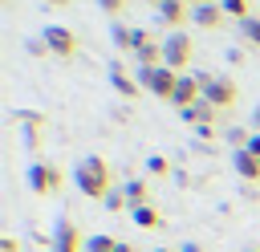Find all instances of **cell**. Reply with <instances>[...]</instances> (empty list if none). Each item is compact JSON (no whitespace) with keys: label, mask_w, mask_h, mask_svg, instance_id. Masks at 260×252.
I'll list each match as a JSON object with an SVG mask.
<instances>
[{"label":"cell","mask_w":260,"mask_h":252,"mask_svg":"<svg viewBox=\"0 0 260 252\" xmlns=\"http://www.w3.org/2000/svg\"><path fill=\"white\" fill-rule=\"evenodd\" d=\"M73 183H77L81 195H89V199H106V195L114 191V171H110L106 159L85 154V159L77 163V171H73Z\"/></svg>","instance_id":"obj_1"},{"label":"cell","mask_w":260,"mask_h":252,"mask_svg":"<svg viewBox=\"0 0 260 252\" xmlns=\"http://www.w3.org/2000/svg\"><path fill=\"white\" fill-rule=\"evenodd\" d=\"M162 53H167V61H162V65H171L175 73H183V69L195 61V41H191V33H187V28L167 33V37H162Z\"/></svg>","instance_id":"obj_2"},{"label":"cell","mask_w":260,"mask_h":252,"mask_svg":"<svg viewBox=\"0 0 260 252\" xmlns=\"http://www.w3.org/2000/svg\"><path fill=\"white\" fill-rule=\"evenodd\" d=\"M138 85L146 89V93H154V98H175V85H179V73L171 69V65H158V69H138Z\"/></svg>","instance_id":"obj_3"},{"label":"cell","mask_w":260,"mask_h":252,"mask_svg":"<svg viewBox=\"0 0 260 252\" xmlns=\"http://www.w3.org/2000/svg\"><path fill=\"white\" fill-rule=\"evenodd\" d=\"M203 98H207L215 110H232V106L240 102V85H236L232 77H223V73H207V81H203Z\"/></svg>","instance_id":"obj_4"},{"label":"cell","mask_w":260,"mask_h":252,"mask_svg":"<svg viewBox=\"0 0 260 252\" xmlns=\"http://www.w3.org/2000/svg\"><path fill=\"white\" fill-rule=\"evenodd\" d=\"M41 37H45V45H49L53 57H61V61L77 57V33H73V28H65V24H45Z\"/></svg>","instance_id":"obj_5"},{"label":"cell","mask_w":260,"mask_h":252,"mask_svg":"<svg viewBox=\"0 0 260 252\" xmlns=\"http://www.w3.org/2000/svg\"><path fill=\"white\" fill-rule=\"evenodd\" d=\"M203 81H207V73H179V85H175V106H179V114L183 110H191L199 98H203Z\"/></svg>","instance_id":"obj_6"},{"label":"cell","mask_w":260,"mask_h":252,"mask_svg":"<svg viewBox=\"0 0 260 252\" xmlns=\"http://www.w3.org/2000/svg\"><path fill=\"white\" fill-rule=\"evenodd\" d=\"M85 248V240H81V228L77 224H69L65 215L57 219V228H53V236H49V252H81Z\"/></svg>","instance_id":"obj_7"},{"label":"cell","mask_w":260,"mask_h":252,"mask_svg":"<svg viewBox=\"0 0 260 252\" xmlns=\"http://www.w3.org/2000/svg\"><path fill=\"white\" fill-rule=\"evenodd\" d=\"M28 187H32V195H53L61 187V171L53 163H32L28 167Z\"/></svg>","instance_id":"obj_8"},{"label":"cell","mask_w":260,"mask_h":252,"mask_svg":"<svg viewBox=\"0 0 260 252\" xmlns=\"http://www.w3.org/2000/svg\"><path fill=\"white\" fill-rule=\"evenodd\" d=\"M187 20H191V4H187V0H167V4L158 8V24H167V28H175V33H179Z\"/></svg>","instance_id":"obj_9"},{"label":"cell","mask_w":260,"mask_h":252,"mask_svg":"<svg viewBox=\"0 0 260 252\" xmlns=\"http://www.w3.org/2000/svg\"><path fill=\"white\" fill-rule=\"evenodd\" d=\"M191 20H195V28H223L228 24V12L211 0V4H199V8H191Z\"/></svg>","instance_id":"obj_10"},{"label":"cell","mask_w":260,"mask_h":252,"mask_svg":"<svg viewBox=\"0 0 260 252\" xmlns=\"http://www.w3.org/2000/svg\"><path fill=\"white\" fill-rule=\"evenodd\" d=\"M110 85H114L122 98H138V89H142V85H138V77H130L122 61H110Z\"/></svg>","instance_id":"obj_11"},{"label":"cell","mask_w":260,"mask_h":252,"mask_svg":"<svg viewBox=\"0 0 260 252\" xmlns=\"http://www.w3.org/2000/svg\"><path fill=\"white\" fill-rule=\"evenodd\" d=\"M232 167H236V175H240L244 183H260V159H256L252 150H236V154H232Z\"/></svg>","instance_id":"obj_12"},{"label":"cell","mask_w":260,"mask_h":252,"mask_svg":"<svg viewBox=\"0 0 260 252\" xmlns=\"http://www.w3.org/2000/svg\"><path fill=\"white\" fill-rule=\"evenodd\" d=\"M130 224H138L142 232H154V228H162V211H158L154 203H142V207H130Z\"/></svg>","instance_id":"obj_13"},{"label":"cell","mask_w":260,"mask_h":252,"mask_svg":"<svg viewBox=\"0 0 260 252\" xmlns=\"http://www.w3.org/2000/svg\"><path fill=\"white\" fill-rule=\"evenodd\" d=\"M215 114H219V110H215L207 98H199L191 110H183V118H187L191 126H215Z\"/></svg>","instance_id":"obj_14"},{"label":"cell","mask_w":260,"mask_h":252,"mask_svg":"<svg viewBox=\"0 0 260 252\" xmlns=\"http://www.w3.org/2000/svg\"><path fill=\"white\" fill-rule=\"evenodd\" d=\"M16 122H24V130H28V142L37 146V142H41V126H45V114H28V110H16Z\"/></svg>","instance_id":"obj_15"},{"label":"cell","mask_w":260,"mask_h":252,"mask_svg":"<svg viewBox=\"0 0 260 252\" xmlns=\"http://www.w3.org/2000/svg\"><path fill=\"white\" fill-rule=\"evenodd\" d=\"M122 191H126L130 207H142V203H150V187H146V179H130Z\"/></svg>","instance_id":"obj_16"},{"label":"cell","mask_w":260,"mask_h":252,"mask_svg":"<svg viewBox=\"0 0 260 252\" xmlns=\"http://www.w3.org/2000/svg\"><path fill=\"white\" fill-rule=\"evenodd\" d=\"M110 37H114V45H118L122 53H134V28H126V24H110Z\"/></svg>","instance_id":"obj_17"},{"label":"cell","mask_w":260,"mask_h":252,"mask_svg":"<svg viewBox=\"0 0 260 252\" xmlns=\"http://www.w3.org/2000/svg\"><path fill=\"white\" fill-rule=\"evenodd\" d=\"M240 37H244L252 49H260V16H248V20H240Z\"/></svg>","instance_id":"obj_18"},{"label":"cell","mask_w":260,"mask_h":252,"mask_svg":"<svg viewBox=\"0 0 260 252\" xmlns=\"http://www.w3.org/2000/svg\"><path fill=\"white\" fill-rule=\"evenodd\" d=\"M219 8H223L228 16H236V20H248V16H252V4H248V0H219Z\"/></svg>","instance_id":"obj_19"},{"label":"cell","mask_w":260,"mask_h":252,"mask_svg":"<svg viewBox=\"0 0 260 252\" xmlns=\"http://www.w3.org/2000/svg\"><path fill=\"white\" fill-rule=\"evenodd\" d=\"M85 252H118V240L114 236H93V240H85Z\"/></svg>","instance_id":"obj_20"},{"label":"cell","mask_w":260,"mask_h":252,"mask_svg":"<svg viewBox=\"0 0 260 252\" xmlns=\"http://www.w3.org/2000/svg\"><path fill=\"white\" fill-rule=\"evenodd\" d=\"M102 203H106L110 211H122V207H130V199H126V191H110V195H106Z\"/></svg>","instance_id":"obj_21"},{"label":"cell","mask_w":260,"mask_h":252,"mask_svg":"<svg viewBox=\"0 0 260 252\" xmlns=\"http://www.w3.org/2000/svg\"><path fill=\"white\" fill-rule=\"evenodd\" d=\"M146 171H150V175H171V159H162V154H154V159L146 163Z\"/></svg>","instance_id":"obj_22"},{"label":"cell","mask_w":260,"mask_h":252,"mask_svg":"<svg viewBox=\"0 0 260 252\" xmlns=\"http://www.w3.org/2000/svg\"><path fill=\"white\" fill-rule=\"evenodd\" d=\"M98 8H102L106 16H118V12L126 8V0H98Z\"/></svg>","instance_id":"obj_23"},{"label":"cell","mask_w":260,"mask_h":252,"mask_svg":"<svg viewBox=\"0 0 260 252\" xmlns=\"http://www.w3.org/2000/svg\"><path fill=\"white\" fill-rule=\"evenodd\" d=\"M28 53H32V57H49V45H45V37L28 41Z\"/></svg>","instance_id":"obj_24"},{"label":"cell","mask_w":260,"mask_h":252,"mask_svg":"<svg viewBox=\"0 0 260 252\" xmlns=\"http://www.w3.org/2000/svg\"><path fill=\"white\" fill-rule=\"evenodd\" d=\"M16 248H20L16 236H4V240H0V252H16Z\"/></svg>","instance_id":"obj_25"},{"label":"cell","mask_w":260,"mask_h":252,"mask_svg":"<svg viewBox=\"0 0 260 252\" xmlns=\"http://www.w3.org/2000/svg\"><path fill=\"white\" fill-rule=\"evenodd\" d=\"M195 134H199V138L207 142V138H215V126H195Z\"/></svg>","instance_id":"obj_26"},{"label":"cell","mask_w":260,"mask_h":252,"mask_svg":"<svg viewBox=\"0 0 260 252\" xmlns=\"http://www.w3.org/2000/svg\"><path fill=\"white\" fill-rule=\"evenodd\" d=\"M244 150H252V154H256V159H260V134H256V130H252V142H248V146H244Z\"/></svg>","instance_id":"obj_27"},{"label":"cell","mask_w":260,"mask_h":252,"mask_svg":"<svg viewBox=\"0 0 260 252\" xmlns=\"http://www.w3.org/2000/svg\"><path fill=\"white\" fill-rule=\"evenodd\" d=\"M252 126H256V134H260V106L252 110Z\"/></svg>","instance_id":"obj_28"},{"label":"cell","mask_w":260,"mask_h":252,"mask_svg":"<svg viewBox=\"0 0 260 252\" xmlns=\"http://www.w3.org/2000/svg\"><path fill=\"white\" fill-rule=\"evenodd\" d=\"M183 252H203V248L199 244H183Z\"/></svg>","instance_id":"obj_29"},{"label":"cell","mask_w":260,"mask_h":252,"mask_svg":"<svg viewBox=\"0 0 260 252\" xmlns=\"http://www.w3.org/2000/svg\"><path fill=\"white\" fill-rule=\"evenodd\" d=\"M45 4H53V8H65V4H69V0H45Z\"/></svg>","instance_id":"obj_30"},{"label":"cell","mask_w":260,"mask_h":252,"mask_svg":"<svg viewBox=\"0 0 260 252\" xmlns=\"http://www.w3.org/2000/svg\"><path fill=\"white\" fill-rule=\"evenodd\" d=\"M187 4H191V8H199V4H211V0H187Z\"/></svg>","instance_id":"obj_31"},{"label":"cell","mask_w":260,"mask_h":252,"mask_svg":"<svg viewBox=\"0 0 260 252\" xmlns=\"http://www.w3.org/2000/svg\"><path fill=\"white\" fill-rule=\"evenodd\" d=\"M146 4H154V8H162V4H167V0H146Z\"/></svg>","instance_id":"obj_32"},{"label":"cell","mask_w":260,"mask_h":252,"mask_svg":"<svg viewBox=\"0 0 260 252\" xmlns=\"http://www.w3.org/2000/svg\"><path fill=\"white\" fill-rule=\"evenodd\" d=\"M150 252H167V248H150Z\"/></svg>","instance_id":"obj_33"},{"label":"cell","mask_w":260,"mask_h":252,"mask_svg":"<svg viewBox=\"0 0 260 252\" xmlns=\"http://www.w3.org/2000/svg\"><path fill=\"white\" fill-rule=\"evenodd\" d=\"M248 252H260V248H248Z\"/></svg>","instance_id":"obj_34"}]
</instances>
